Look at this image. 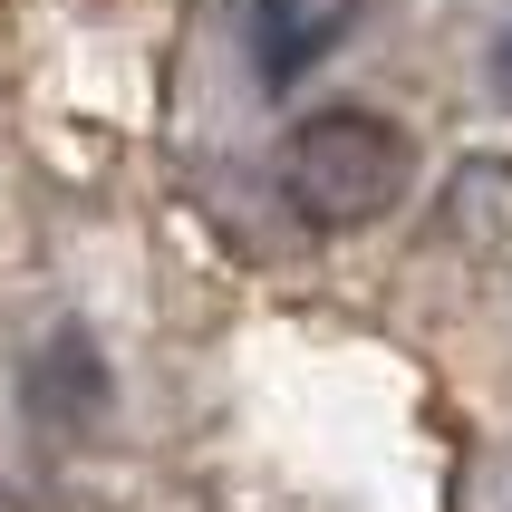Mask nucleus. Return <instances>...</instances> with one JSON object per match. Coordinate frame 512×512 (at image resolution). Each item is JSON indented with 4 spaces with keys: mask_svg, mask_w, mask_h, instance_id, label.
<instances>
[{
    "mask_svg": "<svg viewBox=\"0 0 512 512\" xmlns=\"http://www.w3.org/2000/svg\"><path fill=\"white\" fill-rule=\"evenodd\" d=\"M107 397V358L68 329V339H49L39 358H29V406L49 416V426H68V416H87V406Z\"/></svg>",
    "mask_w": 512,
    "mask_h": 512,
    "instance_id": "obj_3",
    "label": "nucleus"
},
{
    "mask_svg": "<svg viewBox=\"0 0 512 512\" xmlns=\"http://www.w3.org/2000/svg\"><path fill=\"white\" fill-rule=\"evenodd\" d=\"M416 174V136L377 107H319L290 126L281 145V194L310 232H368L406 203Z\"/></svg>",
    "mask_w": 512,
    "mask_h": 512,
    "instance_id": "obj_1",
    "label": "nucleus"
},
{
    "mask_svg": "<svg viewBox=\"0 0 512 512\" xmlns=\"http://www.w3.org/2000/svg\"><path fill=\"white\" fill-rule=\"evenodd\" d=\"M435 232L464 261H512V155H464L435 203Z\"/></svg>",
    "mask_w": 512,
    "mask_h": 512,
    "instance_id": "obj_2",
    "label": "nucleus"
},
{
    "mask_svg": "<svg viewBox=\"0 0 512 512\" xmlns=\"http://www.w3.org/2000/svg\"><path fill=\"white\" fill-rule=\"evenodd\" d=\"M493 87H503V97H512V29H503V39H493Z\"/></svg>",
    "mask_w": 512,
    "mask_h": 512,
    "instance_id": "obj_5",
    "label": "nucleus"
},
{
    "mask_svg": "<svg viewBox=\"0 0 512 512\" xmlns=\"http://www.w3.org/2000/svg\"><path fill=\"white\" fill-rule=\"evenodd\" d=\"M339 10H310V0H261L252 10V49H261V78H300L329 39H339Z\"/></svg>",
    "mask_w": 512,
    "mask_h": 512,
    "instance_id": "obj_4",
    "label": "nucleus"
}]
</instances>
